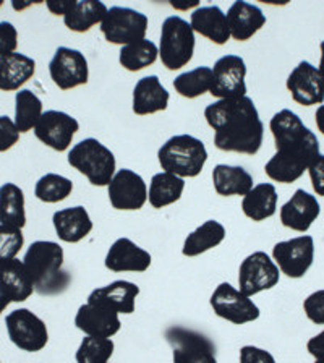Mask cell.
<instances>
[{
	"label": "cell",
	"instance_id": "obj_1",
	"mask_svg": "<svg viewBox=\"0 0 324 363\" xmlns=\"http://www.w3.org/2000/svg\"><path fill=\"white\" fill-rule=\"evenodd\" d=\"M269 127L277 152L264 166V172L279 184H294L320 155V141L308 127H305L302 118L289 109L274 113Z\"/></svg>",
	"mask_w": 324,
	"mask_h": 363
},
{
	"label": "cell",
	"instance_id": "obj_2",
	"mask_svg": "<svg viewBox=\"0 0 324 363\" xmlns=\"http://www.w3.org/2000/svg\"><path fill=\"white\" fill-rule=\"evenodd\" d=\"M204 118L214 130V145L220 151L253 156L263 145L264 125L247 96L213 102L204 109Z\"/></svg>",
	"mask_w": 324,
	"mask_h": 363
},
{
	"label": "cell",
	"instance_id": "obj_3",
	"mask_svg": "<svg viewBox=\"0 0 324 363\" xmlns=\"http://www.w3.org/2000/svg\"><path fill=\"white\" fill-rule=\"evenodd\" d=\"M23 264L39 295L64 294L72 282L70 272L64 269V248L59 243L38 240L28 248Z\"/></svg>",
	"mask_w": 324,
	"mask_h": 363
},
{
	"label": "cell",
	"instance_id": "obj_4",
	"mask_svg": "<svg viewBox=\"0 0 324 363\" xmlns=\"http://www.w3.org/2000/svg\"><path fill=\"white\" fill-rule=\"evenodd\" d=\"M164 172L177 177H196L208 161L206 146L191 135H175L161 146L157 152Z\"/></svg>",
	"mask_w": 324,
	"mask_h": 363
},
{
	"label": "cell",
	"instance_id": "obj_5",
	"mask_svg": "<svg viewBox=\"0 0 324 363\" xmlns=\"http://www.w3.org/2000/svg\"><path fill=\"white\" fill-rule=\"evenodd\" d=\"M68 164L86 175L89 184L106 186L116 175V156L96 138L79 141L68 152Z\"/></svg>",
	"mask_w": 324,
	"mask_h": 363
},
{
	"label": "cell",
	"instance_id": "obj_6",
	"mask_svg": "<svg viewBox=\"0 0 324 363\" xmlns=\"http://www.w3.org/2000/svg\"><path fill=\"white\" fill-rule=\"evenodd\" d=\"M195 52V31L180 16H169L161 28L159 57L167 70H179L191 60Z\"/></svg>",
	"mask_w": 324,
	"mask_h": 363
},
{
	"label": "cell",
	"instance_id": "obj_7",
	"mask_svg": "<svg viewBox=\"0 0 324 363\" xmlns=\"http://www.w3.org/2000/svg\"><path fill=\"white\" fill-rule=\"evenodd\" d=\"M164 337L172 347L174 363H218L214 342L201 333L184 326H170Z\"/></svg>",
	"mask_w": 324,
	"mask_h": 363
},
{
	"label": "cell",
	"instance_id": "obj_8",
	"mask_svg": "<svg viewBox=\"0 0 324 363\" xmlns=\"http://www.w3.org/2000/svg\"><path fill=\"white\" fill-rule=\"evenodd\" d=\"M106 41L128 45L143 41L147 31V16L127 7H112L101 23Z\"/></svg>",
	"mask_w": 324,
	"mask_h": 363
},
{
	"label": "cell",
	"instance_id": "obj_9",
	"mask_svg": "<svg viewBox=\"0 0 324 363\" xmlns=\"http://www.w3.org/2000/svg\"><path fill=\"white\" fill-rule=\"evenodd\" d=\"M11 342L25 352H39L49 342L45 323L28 308L13 310L5 318Z\"/></svg>",
	"mask_w": 324,
	"mask_h": 363
},
{
	"label": "cell",
	"instance_id": "obj_10",
	"mask_svg": "<svg viewBox=\"0 0 324 363\" xmlns=\"http://www.w3.org/2000/svg\"><path fill=\"white\" fill-rule=\"evenodd\" d=\"M209 303L219 318L238 326L257 321L259 318V308L253 300H250V297L230 286L229 282H223L216 287Z\"/></svg>",
	"mask_w": 324,
	"mask_h": 363
},
{
	"label": "cell",
	"instance_id": "obj_11",
	"mask_svg": "<svg viewBox=\"0 0 324 363\" xmlns=\"http://www.w3.org/2000/svg\"><path fill=\"white\" fill-rule=\"evenodd\" d=\"M279 268L264 252H255L242 261L238 269V291L247 297H253L263 291H269L279 282Z\"/></svg>",
	"mask_w": 324,
	"mask_h": 363
},
{
	"label": "cell",
	"instance_id": "obj_12",
	"mask_svg": "<svg viewBox=\"0 0 324 363\" xmlns=\"http://www.w3.org/2000/svg\"><path fill=\"white\" fill-rule=\"evenodd\" d=\"M277 268L292 279H300L311 268L315 259V242L310 235L295 237L292 240L279 242L272 248Z\"/></svg>",
	"mask_w": 324,
	"mask_h": 363
},
{
	"label": "cell",
	"instance_id": "obj_13",
	"mask_svg": "<svg viewBox=\"0 0 324 363\" xmlns=\"http://www.w3.org/2000/svg\"><path fill=\"white\" fill-rule=\"evenodd\" d=\"M247 65L238 55H224L213 68V84L209 93L219 99L243 98L247 94Z\"/></svg>",
	"mask_w": 324,
	"mask_h": 363
},
{
	"label": "cell",
	"instance_id": "obj_14",
	"mask_svg": "<svg viewBox=\"0 0 324 363\" xmlns=\"http://www.w3.org/2000/svg\"><path fill=\"white\" fill-rule=\"evenodd\" d=\"M49 73L52 82L60 89L67 91L82 86V84L88 83V60L77 49L59 48L49 64Z\"/></svg>",
	"mask_w": 324,
	"mask_h": 363
},
{
	"label": "cell",
	"instance_id": "obj_15",
	"mask_svg": "<svg viewBox=\"0 0 324 363\" xmlns=\"http://www.w3.org/2000/svg\"><path fill=\"white\" fill-rule=\"evenodd\" d=\"M109 200L118 211H138L147 200V186L141 175L130 169H122L107 185Z\"/></svg>",
	"mask_w": 324,
	"mask_h": 363
},
{
	"label": "cell",
	"instance_id": "obj_16",
	"mask_svg": "<svg viewBox=\"0 0 324 363\" xmlns=\"http://www.w3.org/2000/svg\"><path fill=\"white\" fill-rule=\"evenodd\" d=\"M78 130L79 123L77 118L60 111H48L38 121L34 135L45 146L62 152L68 150Z\"/></svg>",
	"mask_w": 324,
	"mask_h": 363
},
{
	"label": "cell",
	"instance_id": "obj_17",
	"mask_svg": "<svg viewBox=\"0 0 324 363\" xmlns=\"http://www.w3.org/2000/svg\"><path fill=\"white\" fill-rule=\"evenodd\" d=\"M287 89L292 99L305 107L323 104L324 75L310 62H300L287 78Z\"/></svg>",
	"mask_w": 324,
	"mask_h": 363
},
{
	"label": "cell",
	"instance_id": "obj_18",
	"mask_svg": "<svg viewBox=\"0 0 324 363\" xmlns=\"http://www.w3.org/2000/svg\"><path fill=\"white\" fill-rule=\"evenodd\" d=\"M75 326L91 337L111 339L121 331V318L117 311L101 303H84L78 308Z\"/></svg>",
	"mask_w": 324,
	"mask_h": 363
},
{
	"label": "cell",
	"instance_id": "obj_19",
	"mask_svg": "<svg viewBox=\"0 0 324 363\" xmlns=\"http://www.w3.org/2000/svg\"><path fill=\"white\" fill-rule=\"evenodd\" d=\"M321 213L316 198L305 190L298 189L294 196L281 208V223L287 229L306 232Z\"/></svg>",
	"mask_w": 324,
	"mask_h": 363
},
{
	"label": "cell",
	"instance_id": "obj_20",
	"mask_svg": "<svg viewBox=\"0 0 324 363\" xmlns=\"http://www.w3.org/2000/svg\"><path fill=\"white\" fill-rule=\"evenodd\" d=\"M104 264L113 272H145L151 266V255L130 238H118L107 252Z\"/></svg>",
	"mask_w": 324,
	"mask_h": 363
},
{
	"label": "cell",
	"instance_id": "obj_21",
	"mask_svg": "<svg viewBox=\"0 0 324 363\" xmlns=\"http://www.w3.org/2000/svg\"><path fill=\"white\" fill-rule=\"evenodd\" d=\"M140 287L128 281H116L106 287H99L89 294L88 303H101L117 311L118 315H132L135 311V300Z\"/></svg>",
	"mask_w": 324,
	"mask_h": 363
},
{
	"label": "cell",
	"instance_id": "obj_22",
	"mask_svg": "<svg viewBox=\"0 0 324 363\" xmlns=\"http://www.w3.org/2000/svg\"><path fill=\"white\" fill-rule=\"evenodd\" d=\"M227 21L230 26V36L235 41H248L266 25V16L259 7L248 2H234L227 11Z\"/></svg>",
	"mask_w": 324,
	"mask_h": 363
},
{
	"label": "cell",
	"instance_id": "obj_23",
	"mask_svg": "<svg viewBox=\"0 0 324 363\" xmlns=\"http://www.w3.org/2000/svg\"><path fill=\"white\" fill-rule=\"evenodd\" d=\"M193 31L208 38L214 44L223 45L230 39V26L227 21V15L218 5L211 7H198L191 13Z\"/></svg>",
	"mask_w": 324,
	"mask_h": 363
},
{
	"label": "cell",
	"instance_id": "obj_24",
	"mask_svg": "<svg viewBox=\"0 0 324 363\" xmlns=\"http://www.w3.org/2000/svg\"><path fill=\"white\" fill-rule=\"evenodd\" d=\"M52 223L62 242L78 243L93 230V220L84 206L65 208L54 213Z\"/></svg>",
	"mask_w": 324,
	"mask_h": 363
},
{
	"label": "cell",
	"instance_id": "obj_25",
	"mask_svg": "<svg viewBox=\"0 0 324 363\" xmlns=\"http://www.w3.org/2000/svg\"><path fill=\"white\" fill-rule=\"evenodd\" d=\"M169 93L156 75L141 78L133 89V112L136 116H150L166 111Z\"/></svg>",
	"mask_w": 324,
	"mask_h": 363
},
{
	"label": "cell",
	"instance_id": "obj_26",
	"mask_svg": "<svg viewBox=\"0 0 324 363\" xmlns=\"http://www.w3.org/2000/svg\"><path fill=\"white\" fill-rule=\"evenodd\" d=\"M36 72V62L20 52H11L0 57V89L16 91Z\"/></svg>",
	"mask_w": 324,
	"mask_h": 363
},
{
	"label": "cell",
	"instance_id": "obj_27",
	"mask_svg": "<svg viewBox=\"0 0 324 363\" xmlns=\"http://www.w3.org/2000/svg\"><path fill=\"white\" fill-rule=\"evenodd\" d=\"M213 184L220 196H245L253 189V177L240 166L219 164L213 170Z\"/></svg>",
	"mask_w": 324,
	"mask_h": 363
},
{
	"label": "cell",
	"instance_id": "obj_28",
	"mask_svg": "<svg viewBox=\"0 0 324 363\" xmlns=\"http://www.w3.org/2000/svg\"><path fill=\"white\" fill-rule=\"evenodd\" d=\"M243 214L255 223L272 218L277 209V191L272 184H259L253 186L242 201Z\"/></svg>",
	"mask_w": 324,
	"mask_h": 363
},
{
	"label": "cell",
	"instance_id": "obj_29",
	"mask_svg": "<svg viewBox=\"0 0 324 363\" xmlns=\"http://www.w3.org/2000/svg\"><path fill=\"white\" fill-rule=\"evenodd\" d=\"M0 224L20 230L26 224L25 193L10 182L0 186Z\"/></svg>",
	"mask_w": 324,
	"mask_h": 363
},
{
	"label": "cell",
	"instance_id": "obj_30",
	"mask_svg": "<svg viewBox=\"0 0 324 363\" xmlns=\"http://www.w3.org/2000/svg\"><path fill=\"white\" fill-rule=\"evenodd\" d=\"M225 238V229L224 225L218 223V220H206V223L201 224L195 232L185 238L184 248H181V253L184 257H198V255L206 253L208 250L216 248L220 243L224 242Z\"/></svg>",
	"mask_w": 324,
	"mask_h": 363
},
{
	"label": "cell",
	"instance_id": "obj_31",
	"mask_svg": "<svg viewBox=\"0 0 324 363\" xmlns=\"http://www.w3.org/2000/svg\"><path fill=\"white\" fill-rule=\"evenodd\" d=\"M109 9L98 0H79L64 16L65 26L70 31L84 33L98 23H102Z\"/></svg>",
	"mask_w": 324,
	"mask_h": 363
},
{
	"label": "cell",
	"instance_id": "obj_32",
	"mask_svg": "<svg viewBox=\"0 0 324 363\" xmlns=\"http://www.w3.org/2000/svg\"><path fill=\"white\" fill-rule=\"evenodd\" d=\"M185 190V180L177 175L161 172L151 179L150 185V204L152 208L161 209L169 204L179 201Z\"/></svg>",
	"mask_w": 324,
	"mask_h": 363
},
{
	"label": "cell",
	"instance_id": "obj_33",
	"mask_svg": "<svg viewBox=\"0 0 324 363\" xmlns=\"http://www.w3.org/2000/svg\"><path fill=\"white\" fill-rule=\"evenodd\" d=\"M0 276H2L5 286H7L10 291L13 302H25V300H28L33 295L34 284L30 274H28L23 261L15 258L13 261H10V263L4 264L2 268H0Z\"/></svg>",
	"mask_w": 324,
	"mask_h": 363
},
{
	"label": "cell",
	"instance_id": "obj_34",
	"mask_svg": "<svg viewBox=\"0 0 324 363\" xmlns=\"http://www.w3.org/2000/svg\"><path fill=\"white\" fill-rule=\"evenodd\" d=\"M15 125L20 133L30 132L43 116V102L30 89H20L15 96Z\"/></svg>",
	"mask_w": 324,
	"mask_h": 363
},
{
	"label": "cell",
	"instance_id": "obj_35",
	"mask_svg": "<svg viewBox=\"0 0 324 363\" xmlns=\"http://www.w3.org/2000/svg\"><path fill=\"white\" fill-rule=\"evenodd\" d=\"M157 55L159 49L156 48V44L150 41V39H143V41L123 45L118 60H121V65L127 68L128 72H140L155 64Z\"/></svg>",
	"mask_w": 324,
	"mask_h": 363
},
{
	"label": "cell",
	"instance_id": "obj_36",
	"mask_svg": "<svg viewBox=\"0 0 324 363\" xmlns=\"http://www.w3.org/2000/svg\"><path fill=\"white\" fill-rule=\"evenodd\" d=\"M213 68L198 67L191 72H185L174 79V88L184 98H198L211 89Z\"/></svg>",
	"mask_w": 324,
	"mask_h": 363
},
{
	"label": "cell",
	"instance_id": "obj_37",
	"mask_svg": "<svg viewBox=\"0 0 324 363\" xmlns=\"http://www.w3.org/2000/svg\"><path fill=\"white\" fill-rule=\"evenodd\" d=\"M73 184L70 179L59 174H45L34 186V195L43 203H59L70 196Z\"/></svg>",
	"mask_w": 324,
	"mask_h": 363
},
{
	"label": "cell",
	"instance_id": "obj_38",
	"mask_svg": "<svg viewBox=\"0 0 324 363\" xmlns=\"http://www.w3.org/2000/svg\"><path fill=\"white\" fill-rule=\"evenodd\" d=\"M113 349L112 339L86 336L77 350V363H109Z\"/></svg>",
	"mask_w": 324,
	"mask_h": 363
},
{
	"label": "cell",
	"instance_id": "obj_39",
	"mask_svg": "<svg viewBox=\"0 0 324 363\" xmlns=\"http://www.w3.org/2000/svg\"><path fill=\"white\" fill-rule=\"evenodd\" d=\"M25 243V237L20 229L0 224V268L16 258Z\"/></svg>",
	"mask_w": 324,
	"mask_h": 363
},
{
	"label": "cell",
	"instance_id": "obj_40",
	"mask_svg": "<svg viewBox=\"0 0 324 363\" xmlns=\"http://www.w3.org/2000/svg\"><path fill=\"white\" fill-rule=\"evenodd\" d=\"M306 318L315 325H324V291H316L303 302Z\"/></svg>",
	"mask_w": 324,
	"mask_h": 363
},
{
	"label": "cell",
	"instance_id": "obj_41",
	"mask_svg": "<svg viewBox=\"0 0 324 363\" xmlns=\"http://www.w3.org/2000/svg\"><path fill=\"white\" fill-rule=\"evenodd\" d=\"M20 132L15 122L7 116H0V152L10 150L11 146L18 143Z\"/></svg>",
	"mask_w": 324,
	"mask_h": 363
},
{
	"label": "cell",
	"instance_id": "obj_42",
	"mask_svg": "<svg viewBox=\"0 0 324 363\" xmlns=\"http://www.w3.org/2000/svg\"><path fill=\"white\" fill-rule=\"evenodd\" d=\"M18 45V31L9 21H0V57L15 52Z\"/></svg>",
	"mask_w": 324,
	"mask_h": 363
},
{
	"label": "cell",
	"instance_id": "obj_43",
	"mask_svg": "<svg viewBox=\"0 0 324 363\" xmlns=\"http://www.w3.org/2000/svg\"><path fill=\"white\" fill-rule=\"evenodd\" d=\"M240 363H276V360L268 350L245 345L240 349Z\"/></svg>",
	"mask_w": 324,
	"mask_h": 363
},
{
	"label": "cell",
	"instance_id": "obj_44",
	"mask_svg": "<svg viewBox=\"0 0 324 363\" xmlns=\"http://www.w3.org/2000/svg\"><path fill=\"white\" fill-rule=\"evenodd\" d=\"M308 172L313 184V190L320 196H324V156L318 155L308 166Z\"/></svg>",
	"mask_w": 324,
	"mask_h": 363
},
{
	"label": "cell",
	"instance_id": "obj_45",
	"mask_svg": "<svg viewBox=\"0 0 324 363\" xmlns=\"http://www.w3.org/2000/svg\"><path fill=\"white\" fill-rule=\"evenodd\" d=\"M306 349L311 355L315 357V359H324V331L318 334V336L311 337L308 340V344H306Z\"/></svg>",
	"mask_w": 324,
	"mask_h": 363
},
{
	"label": "cell",
	"instance_id": "obj_46",
	"mask_svg": "<svg viewBox=\"0 0 324 363\" xmlns=\"http://www.w3.org/2000/svg\"><path fill=\"white\" fill-rule=\"evenodd\" d=\"M75 4L77 2H73V0H59V2H55V0H49V2H45V5H48V9L52 11L54 15H64V16L73 7H75Z\"/></svg>",
	"mask_w": 324,
	"mask_h": 363
},
{
	"label": "cell",
	"instance_id": "obj_47",
	"mask_svg": "<svg viewBox=\"0 0 324 363\" xmlns=\"http://www.w3.org/2000/svg\"><path fill=\"white\" fill-rule=\"evenodd\" d=\"M11 302H13V300H11L10 291L7 289V286H5L2 276H0V313H4V310L7 308Z\"/></svg>",
	"mask_w": 324,
	"mask_h": 363
},
{
	"label": "cell",
	"instance_id": "obj_48",
	"mask_svg": "<svg viewBox=\"0 0 324 363\" xmlns=\"http://www.w3.org/2000/svg\"><path fill=\"white\" fill-rule=\"evenodd\" d=\"M316 117V125H318V130L324 135V106H320L318 107V111L315 113Z\"/></svg>",
	"mask_w": 324,
	"mask_h": 363
},
{
	"label": "cell",
	"instance_id": "obj_49",
	"mask_svg": "<svg viewBox=\"0 0 324 363\" xmlns=\"http://www.w3.org/2000/svg\"><path fill=\"white\" fill-rule=\"evenodd\" d=\"M172 7L175 9H180V10H189L190 7H198V2H184V4H179V2H172Z\"/></svg>",
	"mask_w": 324,
	"mask_h": 363
},
{
	"label": "cell",
	"instance_id": "obj_50",
	"mask_svg": "<svg viewBox=\"0 0 324 363\" xmlns=\"http://www.w3.org/2000/svg\"><path fill=\"white\" fill-rule=\"evenodd\" d=\"M323 75H324V41L321 43V62H320V68H318Z\"/></svg>",
	"mask_w": 324,
	"mask_h": 363
},
{
	"label": "cell",
	"instance_id": "obj_51",
	"mask_svg": "<svg viewBox=\"0 0 324 363\" xmlns=\"http://www.w3.org/2000/svg\"><path fill=\"white\" fill-rule=\"evenodd\" d=\"M315 363H324V359H318Z\"/></svg>",
	"mask_w": 324,
	"mask_h": 363
},
{
	"label": "cell",
	"instance_id": "obj_52",
	"mask_svg": "<svg viewBox=\"0 0 324 363\" xmlns=\"http://www.w3.org/2000/svg\"><path fill=\"white\" fill-rule=\"evenodd\" d=\"M0 5H2V2H0Z\"/></svg>",
	"mask_w": 324,
	"mask_h": 363
}]
</instances>
